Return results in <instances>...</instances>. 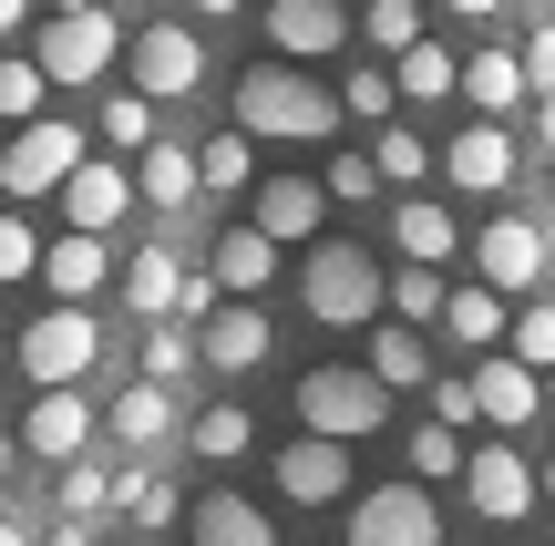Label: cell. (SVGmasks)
<instances>
[{
	"label": "cell",
	"mask_w": 555,
	"mask_h": 546,
	"mask_svg": "<svg viewBox=\"0 0 555 546\" xmlns=\"http://www.w3.org/2000/svg\"><path fill=\"white\" fill-rule=\"evenodd\" d=\"M330 124H339V93H319L288 62H258V73L237 82V135L247 144H319Z\"/></svg>",
	"instance_id": "cell-1"
},
{
	"label": "cell",
	"mask_w": 555,
	"mask_h": 546,
	"mask_svg": "<svg viewBox=\"0 0 555 546\" xmlns=\"http://www.w3.org/2000/svg\"><path fill=\"white\" fill-rule=\"evenodd\" d=\"M380 289H391V268H380L360 238H319L309 258H298V300H309V320H330V330L380 320Z\"/></svg>",
	"instance_id": "cell-2"
},
{
	"label": "cell",
	"mask_w": 555,
	"mask_h": 546,
	"mask_svg": "<svg viewBox=\"0 0 555 546\" xmlns=\"http://www.w3.org/2000/svg\"><path fill=\"white\" fill-rule=\"evenodd\" d=\"M380 423H391V392H380L371 371H350V361L298 371V433H309V444H339V454H350L360 433H380Z\"/></svg>",
	"instance_id": "cell-3"
},
{
	"label": "cell",
	"mask_w": 555,
	"mask_h": 546,
	"mask_svg": "<svg viewBox=\"0 0 555 546\" xmlns=\"http://www.w3.org/2000/svg\"><path fill=\"white\" fill-rule=\"evenodd\" d=\"M11 361L31 371V392H82V371L103 361V320L93 309H41V320L11 341Z\"/></svg>",
	"instance_id": "cell-4"
},
{
	"label": "cell",
	"mask_w": 555,
	"mask_h": 546,
	"mask_svg": "<svg viewBox=\"0 0 555 546\" xmlns=\"http://www.w3.org/2000/svg\"><path fill=\"white\" fill-rule=\"evenodd\" d=\"M73 165H82V124H62V114H41V124H21L11 144H0V196H62L73 186Z\"/></svg>",
	"instance_id": "cell-5"
},
{
	"label": "cell",
	"mask_w": 555,
	"mask_h": 546,
	"mask_svg": "<svg viewBox=\"0 0 555 546\" xmlns=\"http://www.w3.org/2000/svg\"><path fill=\"white\" fill-rule=\"evenodd\" d=\"M114 62H124V21H114V11L41 21V52H31V73H41V82H103Z\"/></svg>",
	"instance_id": "cell-6"
},
{
	"label": "cell",
	"mask_w": 555,
	"mask_h": 546,
	"mask_svg": "<svg viewBox=\"0 0 555 546\" xmlns=\"http://www.w3.org/2000/svg\"><path fill=\"white\" fill-rule=\"evenodd\" d=\"M474 268H483V289H494V300H535V289L555 279L545 227H535V217H494V227L474 238Z\"/></svg>",
	"instance_id": "cell-7"
},
{
	"label": "cell",
	"mask_w": 555,
	"mask_h": 546,
	"mask_svg": "<svg viewBox=\"0 0 555 546\" xmlns=\"http://www.w3.org/2000/svg\"><path fill=\"white\" fill-rule=\"evenodd\" d=\"M350 546H442V506L422 485H371L350 495Z\"/></svg>",
	"instance_id": "cell-8"
},
{
	"label": "cell",
	"mask_w": 555,
	"mask_h": 546,
	"mask_svg": "<svg viewBox=\"0 0 555 546\" xmlns=\"http://www.w3.org/2000/svg\"><path fill=\"white\" fill-rule=\"evenodd\" d=\"M196 82H206V41L185 21H144L134 31V93L144 103H185Z\"/></svg>",
	"instance_id": "cell-9"
},
{
	"label": "cell",
	"mask_w": 555,
	"mask_h": 546,
	"mask_svg": "<svg viewBox=\"0 0 555 546\" xmlns=\"http://www.w3.org/2000/svg\"><path fill=\"white\" fill-rule=\"evenodd\" d=\"M463 506H474L483 526H515V516H535V465H525L515 444L463 454Z\"/></svg>",
	"instance_id": "cell-10"
},
{
	"label": "cell",
	"mask_w": 555,
	"mask_h": 546,
	"mask_svg": "<svg viewBox=\"0 0 555 546\" xmlns=\"http://www.w3.org/2000/svg\"><path fill=\"white\" fill-rule=\"evenodd\" d=\"M124 217H134V176L103 165V155H82L73 186H62V238H114Z\"/></svg>",
	"instance_id": "cell-11"
},
{
	"label": "cell",
	"mask_w": 555,
	"mask_h": 546,
	"mask_svg": "<svg viewBox=\"0 0 555 546\" xmlns=\"http://www.w3.org/2000/svg\"><path fill=\"white\" fill-rule=\"evenodd\" d=\"M11 444H31L41 465H82V444H93V403H82V392H31V412L11 423Z\"/></svg>",
	"instance_id": "cell-12"
},
{
	"label": "cell",
	"mask_w": 555,
	"mask_h": 546,
	"mask_svg": "<svg viewBox=\"0 0 555 546\" xmlns=\"http://www.w3.org/2000/svg\"><path fill=\"white\" fill-rule=\"evenodd\" d=\"M268 41H278V62H319V52H339L350 41V11L339 0H268Z\"/></svg>",
	"instance_id": "cell-13"
},
{
	"label": "cell",
	"mask_w": 555,
	"mask_h": 546,
	"mask_svg": "<svg viewBox=\"0 0 555 546\" xmlns=\"http://www.w3.org/2000/svg\"><path fill=\"white\" fill-rule=\"evenodd\" d=\"M442 176H453L463 196H504V186H515V135H504V124H463V135L442 144Z\"/></svg>",
	"instance_id": "cell-14"
},
{
	"label": "cell",
	"mask_w": 555,
	"mask_h": 546,
	"mask_svg": "<svg viewBox=\"0 0 555 546\" xmlns=\"http://www.w3.org/2000/svg\"><path fill=\"white\" fill-rule=\"evenodd\" d=\"M535 412H545V382H535L525 361H504V351H494V361L474 371V423H494V433H525Z\"/></svg>",
	"instance_id": "cell-15"
},
{
	"label": "cell",
	"mask_w": 555,
	"mask_h": 546,
	"mask_svg": "<svg viewBox=\"0 0 555 546\" xmlns=\"http://www.w3.org/2000/svg\"><path fill=\"white\" fill-rule=\"evenodd\" d=\"M319 206H330L319 186H298V176H268V186H258V217H247V227H258L268 247H319Z\"/></svg>",
	"instance_id": "cell-16"
},
{
	"label": "cell",
	"mask_w": 555,
	"mask_h": 546,
	"mask_svg": "<svg viewBox=\"0 0 555 546\" xmlns=\"http://www.w3.org/2000/svg\"><path fill=\"white\" fill-rule=\"evenodd\" d=\"M278 495H288V506H339V495H350V454L298 433V444L278 454Z\"/></svg>",
	"instance_id": "cell-17"
},
{
	"label": "cell",
	"mask_w": 555,
	"mask_h": 546,
	"mask_svg": "<svg viewBox=\"0 0 555 546\" xmlns=\"http://www.w3.org/2000/svg\"><path fill=\"white\" fill-rule=\"evenodd\" d=\"M196 361H206V371H258V361H268V309L227 300L217 320L196 330Z\"/></svg>",
	"instance_id": "cell-18"
},
{
	"label": "cell",
	"mask_w": 555,
	"mask_h": 546,
	"mask_svg": "<svg viewBox=\"0 0 555 546\" xmlns=\"http://www.w3.org/2000/svg\"><path fill=\"white\" fill-rule=\"evenodd\" d=\"M185 536L196 546H278V516L247 506V495H196L185 506Z\"/></svg>",
	"instance_id": "cell-19"
},
{
	"label": "cell",
	"mask_w": 555,
	"mask_h": 546,
	"mask_svg": "<svg viewBox=\"0 0 555 546\" xmlns=\"http://www.w3.org/2000/svg\"><path fill=\"white\" fill-rule=\"evenodd\" d=\"M41 279H52V309H82L103 279H114V247L103 238H52L41 247Z\"/></svg>",
	"instance_id": "cell-20"
},
{
	"label": "cell",
	"mask_w": 555,
	"mask_h": 546,
	"mask_svg": "<svg viewBox=\"0 0 555 546\" xmlns=\"http://www.w3.org/2000/svg\"><path fill=\"white\" fill-rule=\"evenodd\" d=\"M124 300H134V320H176V300H185V258L176 247H134V258H124Z\"/></svg>",
	"instance_id": "cell-21"
},
{
	"label": "cell",
	"mask_w": 555,
	"mask_h": 546,
	"mask_svg": "<svg viewBox=\"0 0 555 546\" xmlns=\"http://www.w3.org/2000/svg\"><path fill=\"white\" fill-rule=\"evenodd\" d=\"M463 103H474V124L525 114V103H535V93H525V62L515 52H474V62H463Z\"/></svg>",
	"instance_id": "cell-22"
},
{
	"label": "cell",
	"mask_w": 555,
	"mask_h": 546,
	"mask_svg": "<svg viewBox=\"0 0 555 546\" xmlns=\"http://www.w3.org/2000/svg\"><path fill=\"white\" fill-rule=\"evenodd\" d=\"M442 330H453V351H483V361H494V351H504V330H515V309H504L494 300V289H453V300H442Z\"/></svg>",
	"instance_id": "cell-23"
},
{
	"label": "cell",
	"mask_w": 555,
	"mask_h": 546,
	"mask_svg": "<svg viewBox=\"0 0 555 546\" xmlns=\"http://www.w3.org/2000/svg\"><path fill=\"white\" fill-rule=\"evenodd\" d=\"M134 196L155 206V217H185V206H196V144H144Z\"/></svg>",
	"instance_id": "cell-24"
},
{
	"label": "cell",
	"mask_w": 555,
	"mask_h": 546,
	"mask_svg": "<svg viewBox=\"0 0 555 546\" xmlns=\"http://www.w3.org/2000/svg\"><path fill=\"white\" fill-rule=\"evenodd\" d=\"M391 247H401V258H412V268H442V258H453V247H463V227H453V206L412 196V206H401V217H391Z\"/></svg>",
	"instance_id": "cell-25"
},
{
	"label": "cell",
	"mask_w": 555,
	"mask_h": 546,
	"mask_svg": "<svg viewBox=\"0 0 555 546\" xmlns=\"http://www.w3.org/2000/svg\"><path fill=\"white\" fill-rule=\"evenodd\" d=\"M206 279H217L227 300H258V289L278 279V247L258 238V227H227V238H217V268H206Z\"/></svg>",
	"instance_id": "cell-26"
},
{
	"label": "cell",
	"mask_w": 555,
	"mask_h": 546,
	"mask_svg": "<svg viewBox=\"0 0 555 546\" xmlns=\"http://www.w3.org/2000/svg\"><path fill=\"white\" fill-rule=\"evenodd\" d=\"M371 382L380 392H433V341H422V330H401V320H380V341H371Z\"/></svg>",
	"instance_id": "cell-27"
},
{
	"label": "cell",
	"mask_w": 555,
	"mask_h": 546,
	"mask_svg": "<svg viewBox=\"0 0 555 546\" xmlns=\"http://www.w3.org/2000/svg\"><path fill=\"white\" fill-rule=\"evenodd\" d=\"M391 93L401 103H442V93H463V62L442 52V41H412V52L391 62Z\"/></svg>",
	"instance_id": "cell-28"
},
{
	"label": "cell",
	"mask_w": 555,
	"mask_h": 546,
	"mask_svg": "<svg viewBox=\"0 0 555 546\" xmlns=\"http://www.w3.org/2000/svg\"><path fill=\"white\" fill-rule=\"evenodd\" d=\"M114 433L124 444H165V433H176V392H155V382H124V403H114Z\"/></svg>",
	"instance_id": "cell-29"
},
{
	"label": "cell",
	"mask_w": 555,
	"mask_h": 546,
	"mask_svg": "<svg viewBox=\"0 0 555 546\" xmlns=\"http://www.w3.org/2000/svg\"><path fill=\"white\" fill-rule=\"evenodd\" d=\"M185 444H196V454H206V465H237V454H247V444H258V423H247V412H237V403H206V412H196V423H185Z\"/></svg>",
	"instance_id": "cell-30"
},
{
	"label": "cell",
	"mask_w": 555,
	"mask_h": 546,
	"mask_svg": "<svg viewBox=\"0 0 555 546\" xmlns=\"http://www.w3.org/2000/svg\"><path fill=\"white\" fill-rule=\"evenodd\" d=\"M350 31H371V52H412V41H422V0H360V11H350Z\"/></svg>",
	"instance_id": "cell-31"
},
{
	"label": "cell",
	"mask_w": 555,
	"mask_h": 546,
	"mask_svg": "<svg viewBox=\"0 0 555 546\" xmlns=\"http://www.w3.org/2000/svg\"><path fill=\"white\" fill-rule=\"evenodd\" d=\"M196 186H217V196H227V186H258V144H247L237 124L206 135V144H196Z\"/></svg>",
	"instance_id": "cell-32"
},
{
	"label": "cell",
	"mask_w": 555,
	"mask_h": 546,
	"mask_svg": "<svg viewBox=\"0 0 555 546\" xmlns=\"http://www.w3.org/2000/svg\"><path fill=\"white\" fill-rule=\"evenodd\" d=\"M504 361H525L535 382L555 371V300H525V309H515V330H504Z\"/></svg>",
	"instance_id": "cell-33"
},
{
	"label": "cell",
	"mask_w": 555,
	"mask_h": 546,
	"mask_svg": "<svg viewBox=\"0 0 555 546\" xmlns=\"http://www.w3.org/2000/svg\"><path fill=\"white\" fill-rule=\"evenodd\" d=\"M52 506H62V526H93L103 506H114V474L82 454V465H62V485H52Z\"/></svg>",
	"instance_id": "cell-34"
},
{
	"label": "cell",
	"mask_w": 555,
	"mask_h": 546,
	"mask_svg": "<svg viewBox=\"0 0 555 546\" xmlns=\"http://www.w3.org/2000/svg\"><path fill=\"white\" fill-rule=\"evenodd\" d=\"M114 506L124 516H134V526H176V516H185V495H176V474H124V485H114Z\"/></svg>",
	"instance_id": "cell-35"
},
{
	"label": "cell",
	"mask_w": 555,
	"mask_h": 546,
	"mask_svg": "<svg viewBox=\"0 0 555 546\" xmlns=\"http://www.w3.org/2000/svg\"><path fill=\"white\" fill-rule=\"evenodd\" d=\"M442 300H453V289H442V268H391V320H401V330L442 320Z\"/></svg>",
	"instance_id": "cell-36"
},
{
	"label": "cell",
	"mask_w": 555,
	"mask_h": 546,
	"mask_svg": "<svg viewBox=\"0 0 555 546\" xmlns=\"http://www.w3.org/2000/svg\"><path fill=\"white\" fill-rule=\"evenodd\" d=\"M185 371H196V330H185V320H155V341H144V382L176 392Z\"/></svg>",
	"instance_id": "cell-37"
},
{
	"label": "cell",
	"mask_w": 555,
	"mask_h": 546,
	"mask_svg": "<svg viewBox=\"0 0 555 546\" xmlns=\"http://www.w3.org/2000/svg\"><path fill=\"white\" fill-rule=\"evenodd\" d=\"M391 73H380V62H360V73L350 82H339V114H360V124H371V135H380V124H391Z\"/></svg>",
	"instance_id": "cell-38"
},
{
	"label": "cell",
	"mask_w": 555,
	"mask_h": 546,
	"mask_svg": "<svg viewBox=\"0 0 555 546\" xmlns=\"http://www.w3.org/2000/svg\"><path fill=\"white\" fill-rule=\"evenodd\" d=\"M371 165H380V176H391V186H412L422 165H433V144H422L412 124H380V135H371Z\"/></svg>",
	"instance_id": "cell-39"
},
{
	"label": "cell",
	"mask_w": 555,
	"mask_h": 546,
	"mask_svg": "<svg viewBox=\"0 0 555 546\" xmlns=\"http://www.w3.org/2000/svg\"><path fill=\"white\" fill-rule=\"evenodd\" d=\"M412 474H422V485H463V433L422 423V433H412Z\"/></svg>",
	"instance_id": "cell-40"
},
{
	"label": "cell",
	"mask_w": 555,
	"mask_h": 546,
	"mask_svg": "<svg viewBox=\"0 0 555 546\" xmlns=\"http://www.w3.org/2000/svg\"><path fill=\"white\" fill-rule=\"evenodd\" d=\"M103 144H124V155L155 144V103H144V93H114V103H103Z\"/></svg>",
	"instance_id": "cell-41"
},
{
	"label": "cell",
	"mask_w": 555,
	"mask_h": 546,
	"mask_svg": "<svg viewBox=\"0 0 555 546\" xmlns=\"http://www.w3.org/2000/svg\"><path fill=\"white\" fill-rule=\"evenodd\" d=\"M11 279H41V238H31V217H0V289Z\"/></svg>",
	"instance_id": "cell-42"
},
{
	"label": "cell",
	"mask_w": 555,
	"mask_h": 546,
	"mask_svg": "<svg viewBox=\"0 0 555 546\" xmlns=\"http://www.w3.org/2000/svg\"><path fill=\"white\" fill-rule=\"evenodd\" d=\"M41 93H52V82H41L31 62H0V114H21V124H41Z\"/></svg>",
	"instance_id": "cell-43"
},
{
	"label": "cell",
	"mask_w": 555,
	"mask_h": 546,
	"mask_svg": "<svg viewBox=\"0 0 555 546\" xmlns=\"http://www.w3.org/2000/svg\"><path fill=\"white\" fill-rule=\"evenodd\" d=\"M433 423H442V433L474 423V371H433Z\"/></svg>",
	"instance_id": "cell-44"
},
{
	"label": "cell",
	"mask_w": 555,
	"mask_h": 546,
	"mask_svg": "<svg viewBox=\"0 0 555 546\" xmlns=\"http://www.w3.org/2000/svg\"><path fill=\"white\" fill-rule=\"evenodd\" d=\"M515 62H525V93H535V103H555V21H545L535 41H525Z\"/></svg>",
	"instance_id": "cell-45"
},
{
	"label": "cell",
	"mask_w": 555,
	"mask_h": 546,
	"mask_svg": "<svg viewBox=\"0 0 555 546\" xmlns=\"http://www.w3.org/2000/svg\"><path fill=\"white\" fill-rule=\"evenodd\" d=\"M319 196H380V165L371 155H339L330 176H319Z\"/></svg>",
	"instance_id": "cell-46"
},
{
	"label": "cell",
	"mask_w": 555,
	"mask_h": 546,
	"mask_svg": "<svg viewBox=\"0 0 555 546\" xmlns=\"http://www.w3.org/2000/svg\"><path fill=\"white\" fill-rule=\"evenodd\" d=\"M422 11H453V21H494L504 0H422Z\"/></svg>",
	"instance_id": "cell-47"
},
{
	"label": "cell",
	"mask_w": 555,
	"mask_h": 546,
	"mask_svg": "<svg viewBox=\"0 0 555 546\" xmlns=\"http://www.w3.org/2000/svg\"><path fill=\"white\" fill-rule=\"evenodd\" d=\"M41 546H93V526H52V536H41Z\"/></svg>",
	"instance_id": "cell-48"
},
{
	"label": "cell",
	"mask_w": 555,
	"mask_h": 546,
	"mask_svg": "<svg viewBox=\"0 0 555 546\" xmlns=\"http://www.w3.org/2000/svg\"><path fill=\"white\" fill-rule=\"evenodd\" d=\"M21 21H31V0H0V31H21Z\"/></svg>",
	"instance_id": "cell-49"
},
{
	"label": "cell",
	"mask_w": 555,
	"mask_h": 546,
	"mask_svg": "<svg viewBox=\"0 0 555 546\" xmlns=\"http://www.w3.org/2000/svg\"><path fill=\"white\" fill-rule=\"evenodd\" d=\"M0 546H41V536H31V526H11V516H0Z\"/></svg>",
	"instance_id": "cell-50"
},
{
	"label": "cell",
	"mask_w": 555,
	"mask_h": 546,
	"mask_svg": "<svg viewBox=\"0 0 555 546\" xmlns=\"http://www.w3.org/2000/svg\"><path fill=\"white\" fill-rule=\"evenodd\" d=\"M535 135H545V155H555V103H535Z\"/></svg>",
	"instance_id": "cell-51"
},
{
	"label": "cell",
	"mask_w": 555,
	"mask_h": 546,
	"mask_svg": "<svg viewBox=\"0 0 555 546\" xmlns=\"http://www.w3.org/2000/svg\"><path fill=\"white\" fill-rule=\"evenodd\" d=\"M196 11H206V21H227V11H247V0H196Z\"/></svg>",
	"instance_id": "cell-52"
},
{
	"label": "cell",
	"mask_w": 555,
	"mask_h": 546,
	"mask_svg": "<svg viewBox=\"0 0 555 546\" xmlns=\"http://www.w3.org/2000/svg\"><path fill=\"white\" fill-rule=\"evenodd\" d=\"M535 495H545V506H555V454H545V474H535Z\"/></svg>",
	"instance_id": "cell-53"
},
{
	"label": "cell",
	"mask_w": 555,
	"mask_h": 546,
	"mask_svg": "<svg viewBox=\"0 0 555 546\" xmlns=\"http://www.w3.org/2000/svg\"><path fill=\"white\" fill-rule=\"evenodd\" d=\"M0 485H11V423H0Z\"/></svg>",
	"instance_id": "cell-54"
},
{
	"label": "cell",
	"mask_w": 555,
	"mask_h": 546,
	"mask_svg": "<svg viewBox=\"0 0 555 546\" xmlns=\"http://www.w3.org/2000/svg\"><path fill=\"white\" fill-rule=\"evenodd\" d=\"M52 11H62V21H73V11H103V0H52Z\"/></svg>",
	"instance_id": "cell-55"
},
{
	"label": "cell",
	"mask_w": 555,
	"mask_h": 546,
	"mask_svg": "<svg viewBox=\"0 0 555 546\" xmlns=\"http://www.w3.org/2000/svg\"><path fill=\"white\" fill-rule=\"evenodd\" d=\"M0 361H11V330H0Z\"/></svg>",
	"instance_id": "cell-56"
},
{
	"label": "cell",
	"mask_w": 555,
	"mask_h": 546,
	"mask_svg": "<svg viewBox=\"0 0 555 546\" xmlns=\"http://www.w3.org/2000/svg\"><path fill=\"white\" fill-rule=\"evenodd\" d=\"M545 403H555V371H545Z\"/></svg>",
	"instance_id": "cell-57"
}]
</instances>
